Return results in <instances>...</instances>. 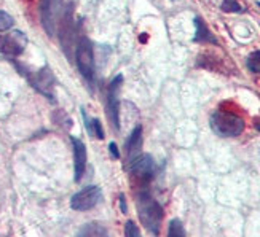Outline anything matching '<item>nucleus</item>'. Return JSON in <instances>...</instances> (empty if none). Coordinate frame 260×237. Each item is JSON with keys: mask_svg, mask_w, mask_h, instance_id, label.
<instances>
[{"mask_svg": "<svg viewBox=\"0 0 260 237\" xmlns=\"http://www.w3.org/2000/svg\"><path fill=\"white\" fill-rule=\"evenodd\" d=\"M258 7H260V2H258Z\"/></svg>", "mask_w": 260, "mask_h": 237, "instance_id": "nucleus-22", "label": "nucleus"}, {"mask_svg": "<svg viewBox=\"0 0 260 237\" xmlns=\"http://www.w3.org/2000/svg\"><path fill=\"white\" fill-rule=\"evenodd\" d=\"M62 11V0H40V21L45 32L53 37L58 29Z\"/></svg>", "mask_w": 260, "mask_h": 237, "instance_id": "nucleus-4", "label": "nucleus"}, {"mask_svg": "<svg viewBox=\"0 0 260 237\" xmlns=\"http://www.w3.org/2000/svg\"><path fill=\"white\" fill-rule=\"evenodd\" d=\"M109 150H110L112 156H114L115 160H118V157H120V153H118V148H117V145H115V143H110V145H109Z\"/></svg>", "mask_w": 260, "mask_h": 237, "instance_id": "nucleus-19", "label": "nucleus"}, {"mask_svg": "<svg viewBox=\"0 0 260 237\" xmlns=\"http://www.w3.org/2000/svg\"><path fill=\"white\" fill-rule=\"evenodd\" d=\"M211 128L220 137H236L244 131V120L227 110H216L211 115Z\"/></svg>", "mask_w": 260, "mask_h": 237, "instance_id": "nucleus-2", "label": "nucleus"}, {"mask_svg": "<svg viewBox=\"0 0 260 237\" xmlns=\"http://www.w3.org/2000/svg\"><path fill=\"white\" fill-rule=\"evenodd\" d=\"M138 213L139 220L144 224V228L152 232L158 234L163 220V209L149 193H139L138 196Z\"/></svg>", "mask_w": 260, "mask_h": 237, "instance_id": "nucleus-1", "label": "nucleus"}, {"mask_svg": "<svg viewBox=\"0 0 260 237\" xmlns=\"http://www.w3.org/2000/svg\"><path fill=\"white\" fill-rule=\"evenodd\" d=\"M78 235H107V229L101 226L99 223H89L78 231Z\"/></svg>", "mask_w": 260, "mask_h": 237, "instance_id": "nucleus-13", "label": "nucleus"}, {"mask_svg": "<svg viewBox=\"0 0 260 237\" xmlns=\"http://www.w3.org/2000/svg\"><path fill=\"white\" fill-rule=\"evenodd\" d=\"M247 69L254 73H260V50L254 51L249 58H247Z\"/></svg>", "mask_w": 260, "mask_h": 237, "instance_id": "nucleus-15", "label": "nucleus"}, {"mask_svg": "<svg viewBox=\"0 0 260 237\" xmlns=\"http://www.w3.org/2000/svg\"><path fill=\"white\" fill-rule=\"evenodd\" d=\"M32 86H36L42 94L53 99V86H54V78L48 69H43L36 76L32 78Z\"/></svg>", "mask_w": 260, "mask_h": 237, "instance_id": "nucleus-10", "label": "nucleus"}, {"mask_svg": "<svg viewBox=\"0 0 260 237\" xmlns=\"http://www.w3.org/2000/svg\"><path fill=\"white\" fill-rule=\"evenodd\" d=\"M195 26H197V35H195L197 42H200V43H217V40L214 38L211 30L208 29V26L205 24V21H203L201 18H195Z\"/></svg>", "mask_w": 260, "mask_h": 237, "instance_id": "nucleus-12", "label": "nucleus"}, {"mask_svg": "<svg viewBox=\"0 0 260 237\" xmlns=\"http://www.w3.org/2000/svg\"><path fill=\"white\" fill-rule=\"evenodd\" d=\"M131 174L141 183H147L155 174V161L150 154H139L131 161Z\"/></svg>", "mask_w": 260, "mask_h": 237, "instance_id": "nucleus-7", "label": "nucleus"}, {"mask_svg": "<svg viewBox=\"0 0 260 237\" xmlns=\"http://www.w3.org/2000/svg\"><path fill=\"white\" fill-rule=\"evenodd\" d=\"M142 148V128L136 126L129 135V139L126 142V157L131 163L136 156H139V151Z\"/></svg>", "mask_w": 260, "mask_h": 237, "instance_id": "nucleus-11", "label": "nucleus"}, {"mask_svg": "<svg viewBox=\"0 0 260 237\" xmlns=\"http://www.w3.org/2000/svg\"><path fill=\"white\" fill-rule=\"evenodd\" d=\"M222 10L227 13H241L243 7L238 4V0H223L222 2Z\"/></svg>", "mask_w": 260, "mask_h": 237, "instance_id": "nucleus-16", "label": "nucleus"}, {"mask_svg": "<svg viewBox=\"0 0 260 237\" xmlns=\"http://www.w3.org/2000/svg\"><path fill=\"white\" fill-rule=\"evenodd\" d=\"M254 128L260 132V118H257V120L254 121Z\"/></svg>", "mask_w": 260, "mask_h": 237, "instance_id": "nucleus-21", "label": "nucleus"}, {"mask_svg": "<svg viewBox=\"0 0 260 237\" xmlns=\"http://www.w3.org/2000/svg\"><path fill=\"white\" fill-rule=\"evenodd\" d=\"M101 199H103V191L99 186L91 185L80 189L78 193H75L71 199V207L77 212H85L96 207Z\"/></svg>", "mask_w": 260, "mask_h": 237, "instance_id": "nucleus-6", "label": "nucleus"}, {"mask_svg": "<svg viewBox=\"0 0 260 237\" xmlns=\"http://www.w3.org/2000/svg\"><path fill=\"white\" fill-rule=\"evenodd\" d=\"M168 235L169 237H184L185 235V229L182 226V223H180L179 220H173L171 223H169Z\"/></svg>", "mask_w": 260, "mask_h": 237, "instance_id": "nucleus-14", "label": "nucleus"}, {"mask_svg": "<svg viewBox=\"0 0 260 237\" xmlns=\"http://www.w3.org/2000/svg\"><path fill=\"white\" fill-rule=\"evenodd\" d=\"M120 207H121V212L125 213L126 212V204H125V196H120Z\"/></svg>", "mask_w": 260, "mask_h": 237, "instance_id": "nucleus-20", "label": "nucleus"}, {"mask_svg": "<svg viewBox=\"0 0 260 237\" xmlns=\"http://www.w3.org/2000/svg\"><path fill=\"white\" fill-rule=\"evenodd\" d=\"M75 59L80 73L86 78L88 82H93L94 70H96V62H94V51H93V43L86 37H82L78 40L77 51H75Z\"/></svg>", "mask_w": 260, "mask_h": 237, "instance_id": "nucleus-3", "label": "nucleus"}, {"mask_svg": "<svg viewBox=\"0 0 260 237\" xmlns=\"http://www.w3.org/2000/svg\"><path fill=\"white\" fill-rule=\"evenodd\" d=\"M123 83V76L118 75L112 80L109 86V118L115 129H120V102H118V91Z\"/></svg>", "mask_w": 260, "mask_h": 237, "instance_id": "nucleus-8", "label": "nucleus"}, {"mask_svg": "<svg viewBox=\"0 0 260 237\" xmlns=\"http://www.w3.org/2000/svg\"><path fill=\"white\" fill-rule=\"evenodd\" d=\"M11 26H13V18L5 13V11H0V32L8 30Z\"/></svg>", "mask_w": 260, "mask_h": 237, "instance_id": "nucleus-17", "label": "nucleus"}, {"mask_svg": "<svg viewBox=\"0 0 260 237\" xmlns=\"http://www.w3.org/2000/svg\"><path fill=\"white\" fill-rule=\"evenodd\" d=\"M125 234H126L128 237H139V235H141L139 229L136 228V224H134L133 221H128V223H126V226H125Z\"/></svg>", "mask_w": 260, "mask_h": 237, "instance_id": "nucleus-18", "label": "nucleus"}, {"mask_svg": "<svg viewBox=\"0 0 260 237\" xmlns=\"http://www.w3.org/2000/svg\"><path fill=\"white\" fill-rule=\"evenodd\" d=\"M72 142V148H74V167H75V180L78 182L83 174H85V167H86V146L85 143L77 139L71 137Z\"/></svg>", "mask_w": 260, "mask_h": 237, "instance_id": "nucleus-9", "label": "nucleus"}, {"mask_svg": "<svg viewBox=\"0 0 260 237\" xmlns=\"http://www.w3.org/2000/svg\"><path fill=\"white\" fill-rule=\"evenodd\" d=\"M27 47V37L21 30H10L0 33V54L16 58Z\"/></svg>", "mask_w": 260, "mask_h": 237, "instance_id": "nucleus-5", "label": "nucleus"}]
</instances>
